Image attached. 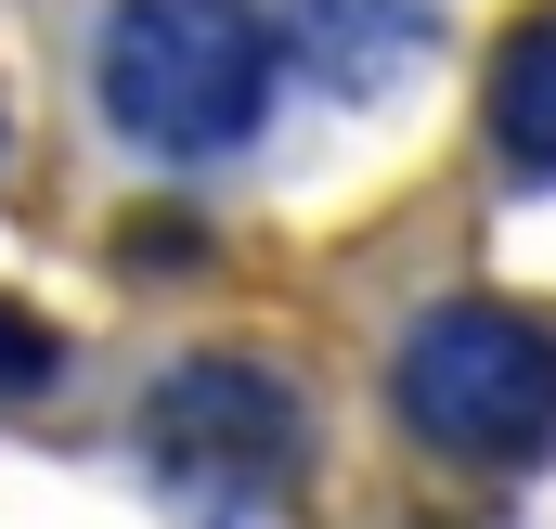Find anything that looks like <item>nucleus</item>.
<instances>
[{"label": "nucleus", "instance_id": "nucleus-1", "mask_svg": "<svg viewBox=\"0 0 556 529\" xmlns=\"http://www.w3.org/2000/svg\"><path fill=\"white\" fill-rule=\"evenodd\" d=\"M311 388L260 349H181L130 400V465L181 529H273L311 491Z\"/></svg>", "mask_w": 556, "mask_h": 529}, {"label": "nucleus", "instance_id": "nucleus-2", "mask_svg": "<svg viewBox=\"0 0 556 529\" xmlns=\"http://www.w3.org/2000/svg\"><path fill=\"white\" fill-rule=\"evenodd\" d=\"M285 39L260 0H117L91 26V117L155 168H220L273 130Z\"/></svg>", "mask_w": 556, "mask_h": 529}, {"label": "nucleus", "instance_id": "nucleus-3", "mask_svg": "<svg viewBox=\"0 0 556 529\" xmlns=\"http://www.w3.org/2000/svg\"><path fill=\"white\" fill-rule=\"evenodd\" d=\"M389 426L427 465L531 478L556 452V323L531 297H440L389 349Z\"/></svg>", "mask_w": 556, "mask_h": 529}, {"label": "nucleus", "instance_id": "nucleus-4", "mask_svg": "<svg viewBox=\"0 0 556 529\" xmlns=\"http://www.w3.org/2000/svg\"><path fill=\"white\" fill-rule=\"evenodd\" d=\"M273 39L324 104H389L453 39V0H273Z\"/></svg>", "mask_w": 556, "mask_h": 529}, {"label": "nucleus", "instance_id": "nucleus-5", "mask_svg": "<svg viewBox=\"0 0 556 529\" xmlns=\"http://www.w3.org/2000/svg\"><path fill=\"white\" fill-rule=\"evenodd\" d=\"M479 142L505 181H556V0L505 26V52L479 78Z\"/></svg>", "mask_w": 556, "mask_h": 529}, {"label": "nucleus", "instance_id": "nucleus-6", "mask_svg": "<svg viewBox=\"0 0 556 529\" xmlns=\"http://www.w3.org/2000/svg\"><path fill=\"white\" fill-rule=\"evenodd\" d=\"M52 375H65V336H52L39 310H13V297H0V413H13V400H39Z\"/></svg>", "mask_w": 556, "mask_h": 529}, {"label": "nucleus", "instance_id": "nucleus-7", "mask_svg": "<svg viewBox=\"0 0 556 529\" xmlns=\"http://www.w3.org/2000/svg\"><path fill=\"white\" fill-rule=\"evenodd\" d=\"M142 220H155V233H130V246H117L130 271H194V259H207V233H194L181 207H142Z\"/></svg>", "mask_w": 556, "mask_h": 529}]
</instances>
